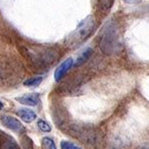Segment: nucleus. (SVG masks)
Segmentation results:
<instances>
[{
    "label": "nucleus",
    "instance_id": "nucleus-1",
    "mask_svg": "<svg viewBox=\"0 0 149 149\" xmlns=\"http://www.w3.org/2000/svg\"><path fill=\"white\" fill-rule=\"evenodd\" d=\"M118 27L114 21H109L100 32V48L105 55L115 54L119 50Z\"/></svg>",
    "mask_w": 149,
    "mask_h": 149
},
{
    "label": "nucleus",
    "instance_id": "nucleus-2",
    "mask_svg": "<svg viewBox=\"0 0 149 149\" xmlns=\"http://www.w3.org/2000/svg\"><path fill=\"white\" fill-rule=\"evenodd\" d=\"M24 53L36 68H47L59 59V53L53 48L33 47L25 49Z\"/></svg>",
    "mask_w": 149,
    "mask_h": 149
},
{
    "label": "nucleus",
    "instance_id": "nucleus-3",
    "mask_svg": "<svg viewBox=\"0 0 149 149\" xmlns=\"http://www.w3.org/2000/svg\"><path fill=\"white\" fill-rule=\"evenodd\" d=\"M95 21L93 16H88L86 18L84 19L79 24L76 30L71 34L69 38L70 44L76 45L80 44L83 41H85L88 37L95 29Z\"/></svg>",
    "mask_w": 149,
    "mask_h": 149
},
{
    "label": "nucleus",
    "instance_id": "nucleus-4",
    "mask_svg": "<svg viewBox=\"0 0 149 149\" xmlns=\"http://www.w3.org/2000/svg\"><path fill=\"white\" fill-rule=\"evenodd\" d=\"M72 131L77 134V137H79L84 143L88 145L95 146L98 142V132L95 127L93 126H77V128H73Z\"/></svg>",
    "mask_w": 149,
    "mask_h": 149
},
{
    "label": "nucleus",
    "instance_id": "nucleus-5",
    "mask_svg": "<svg viewBox=\"0 0 149 149\" xmlns=\"http://www.w3.org/2000/svg\"><path fill=\"white\" fill-rule=\"evenodd\" d=\"M0 121L8 129L14 132H17V133H21L25 130L24 126L22 125V122L16 117L10 116V115H2V116H0Z\"/></svg>",
    "mask_w": 149,
    "mask_h": 149
},
{
    "label": "nucleus",
    "instance_id": "nucleus-6",
    "mask_svg": "<svg viewBox=\"0 0 149 149\" xmlns=\"http://www.w3.org/2000/svg\"><path fill=\"white\" fill-rule=\"evenodd\" d=\"M74 62L72 58H69L66 61H64L63 63L60 65L57 68L56 72H55V80L56 81H62V79L68 74V72L72 69V67L74 66Z\"/></svg>",
    "mask_w": 149,
    "mask_h": 149
},
{
    "label": "nucleus",
    "instance_id": "nucleus-7",
    "mask_svg": "<svg viewBox=\"0 0 149 149\" xmlns=\"http://www.w3.org/2000/svg\"><path fill=\"white\" fill-rule=\"evenodd\" d=\"M16 100L18 102L22 103V104L28 105V107H36L40 102V95L37 93H27V95H24L22 97H16Z\"/></svg>",
    "mask_w": 149,
    "mask_h": 149
},
{
    "label": "nucleus",
    "instance_id": "nucleus-8",
    "mask_svg": "<svg viewBox=\"0 0 149 149\" xmlns=\"http://www.w3.org/2000/svg\"><path fill=\"white\" fill-rule=\"evenodd\" d=\"M0 149H20V147L10 136L0 134Z\"/></svg>",
    "mask_w": 149,
    "mask_h": 149
},
{
    "label": "nucleus",
    "instance_id": "nucleus-9",
    "mask_svg": "<svg viewBox=\"0 0 149 149\" xmlns=\"http://www.w3.org/2000/svg\"><path fill=\"white\" fill-rule=\"evenodd\" d=\"M17 115L24 122H27V123H30L33 120H35L37 117L35 112L29 109H20L17 111Z\"/></svg>",
    "mask_w": 149,
    "mask_h": 149
},
{
    "label": "nucleus",
    "instance_id": "nucleus-10",
    "mask_svg": "<svg viewBox=\"0 0 149 149\" xmlns=\"http://www.w3.org/2000/svg\"><path fill=\"white\" fill-rule=\"evenodd\" d=\"M93 51L92 48H86L85 51L81 52L80 54V56L77 58V61H76V63H74V66L81 67V65H84L88 59H90L91 56L93 55Z\"/></svg>",
    "mask_w": 149,
    "mask_h": 149
},
{
    "label": "nucleus",
    "instance_id": "nucleus-11",
    "mask_svg": "<svg viewBox=\"0 0 149 149\" xmlns=\"http://www.w3.org/2000/svg\"><path fill=\"white\" fill-rule=\"evenodd\" d=\"M41 149H57L55 141L50 137H43L41 140Z\"/></svg>",
    "mask_w": 149,
    "mask_h": 149
},
{
    "label": "nucleus",
    "instance_id": "nucleus-12",
    "mask_svg": "<svg viewBox=\"0 0 149 149\" xmlns=\"http://www.w3.org/2000/svg\"><path fill=\"white\" fill-rule=\"evenodd\" d=\"M43 78L41 76L39 77H34V78H30L28 80H26L24 81V86H38L42 83Z\"/></svg>",
    "mask_w": 149,
    "mask_h": 149
},
{
    "label": "nucleus",
    "instance_id": "nucleus-13",
    "mask_svg": "<svg viewBox=\"0 0 149 149\" xmlns=\"http://www.w3.org/2000/svg\"><path fill=\"white\" fill-rule=\"evenodd\" d=\"M37 126H38V128H39L40 130L43 131V132H50L52 130L51 125H50L47 121L43 120V119H39V120H38Z\"/></svg>",
    "mask_w": 149,
    "mask_h": 149
},
{
    "label": "nucleus",
    "instance_id": "nucleus-14",
    "mask_svg": "<svg viewBox=\"0 0 149 149\" xmlns=\"http://www.w3.org/2000/svg\"><path fill=\"white\" fill-rule=\"evenodd\" d=\"M61 149H81L80 146L68 140H63L61 142Z\"/></svg>",
    "mask_w": 149,
    "mask_h": 149
},
{
    "label": "nucleus",
    "instance_id": "nucleus-15",
    "mask_svg": "<svg viewBox=\"0 0 149 149\" xmlns=\"http://www.w3.org/2000/svg\"><path fill=\"white\" fill-rule=\"evenodd\" d=\"M22 147L24 149H33L32 139L29 138L28 136H23L22 137Z\"/></svg>",
    "mask_w": 149,
    "mask_h": 149
},
{
    "label": "nucleus",
    "instance_id": "nucleus-16",
    "mask_svg": "<svg viewBox=\"0 0 149 149\" xmlns=\"http://www.w3.org/2000/svg\"><path fill=\"white\" fill-rule=\"evenodd\" d=\"M98 1H100V6H102L103 9H105V10H109V9L111 8L114 0H98Z\"/></svg>",
    "mask_w": 149,
    "mask_h": 149
},
{
    "label": "nucleus",
    "instance_id": "nucleus-17",
    "mask_svg": "<svg viewBox=\"0 0 149 149\" xmlns=\"http://www.w3.org/2000/svg\"><path fill=\"white\" fill-rule=\"evenodd\" d=\"M123 2H125L126 4H138L139 2H141V0H122Z\"/></svg>",
    "mask_w": 149,
    "mask_h": 149
},
{
    "label": "nucleus",
    "instance_id": "nucleus-18",
    "mask_svg": "<svg viewBox=\"0 0 149 149\" xmlns=\"http://www.w3.org/2000/svg\"><path fill=\"white\" fill-rule=\"evenodd\" d=\"M3 107H4V104H3V102L0 100V110H2L3 109Z\"/></svg>",
    "mask_w": 149,
    "mask_h": 149
}]
</instances>
